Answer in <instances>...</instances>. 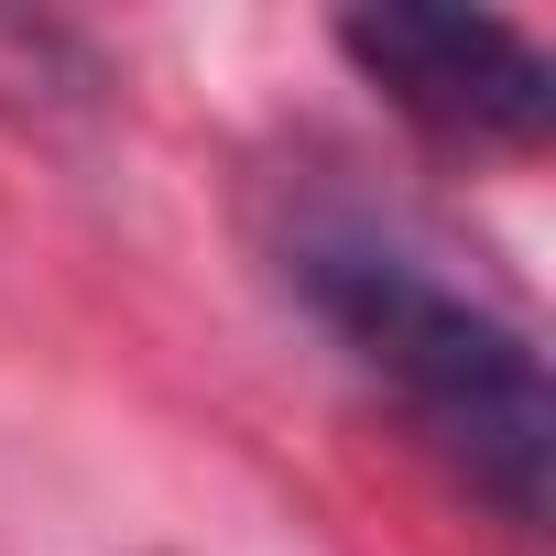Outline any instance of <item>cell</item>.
I'll return each mask as SVG.
<instances>
[{
	"instance_id": "obj_2",
	"label": "cell",
	"mask_w": 556,
	"mask_h": 556,
	"mask_svg": "<svg viewBox=\"0 0 556 556\" xmlns=\"http://www.w3.org/2000/svg\"><path fill=\"white\" fill-rule=\"evenodd\" d=\"M339 45L426 131H458V142H545V121H556V66L502 12H350Z\"/></svg>"
},
{
	"instance_id": "obj_1",
	"label": "cell",
	"mask_w": 556,
	"mask_h": 556,
	"mask_svg": "<svg viewBox=\"0 0 556 556\" xmlns=\"http://www.w3.org/2000/svg\"><path fill=\"white\" fill-rule=\"evenodd\" d=\"M317 317L350 339V361L469 469L480 502H502V523L545 513V447H556V393L545 361L513 317L469 306L458 285H437L426 262L371 251V240H317L306 262Z\"/></svg>"
}]
</instances>
